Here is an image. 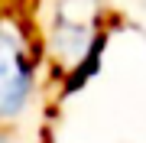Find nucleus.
Masks as SVG:
<instances>
[{"mask_svg":"<svg viewBox=\"0 0 146 143\" xmlns=\"http://www.w3.org/2000/svg\"><path fill=\"white\" fill-rule=\"evenodd\" d=\"M36 52L29 49V33L20 26L13 13L3 20V43H0V117L13 124L26 111L36 91Z\"/></svg>","mask_w":146,"mask_h":143,"instance_id":"nucleus-1","label":"nucleus"}]
</instances>
